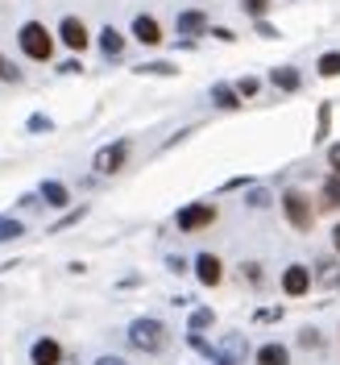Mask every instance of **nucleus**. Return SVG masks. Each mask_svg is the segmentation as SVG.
I'll list each match as a JSON object with an SVG mask.
<instances>
[{
  "label": "nucleus",
  "mask_w": 340,
  "mask_h": 365,
  "mask_svg": "<svg viewBox=\"0 0 340 365\" xmlns=\"http://www.w3.org/2000/svg\"><path fill=\"white\" fill-rule=\"evenodd\" d=\"M129 344L141 353H162L166 349V324L162 319H133L129 324Z\"/></svg>",
  "instance_id": "f257e3e1"
},
{
  "label": "nucleus",
  "mask_w": 340,
  "mask_h": 365,
  "mask_svg": "<svg viewBox=\"0 0 340 365\" xmlns=\"http://www.w3.org/2000/svg\"><path fill=\"white\" fill-rule=\"evenodd\" d=\"M17 38H21V50L29 54V58H38V63H50V54H54V38L46 34V25L25 21Z\"/></svg>",
  "instance_id": "f03ea898"
},
{
  "label": "nucleus",
  "mask_w": 340,
  "mask_h": 365,
  "mask_svg": "<svg viewBox=\"0 0 340 365\" xmlns=\"http://www.w3.org/2000/svg\"><path fill=\"white\" fill-rule=\"evenodd\" d=\"M282 212H287L291 228H299V232H307V228H311V220H316L311 195H303V191H287V195H282Z\"/></svg>",
  "instance_id": "7ed1b4c3"
},
{
  "label": "nucleus",
  "mask_w": 340,
  "mask_h": 365,
  "mask_svg": "<svg viewBox=\"0 0 340 365\" xmlns=\"http://www.w3.org/2000/svg\"><path fill=\"white\" fill-rule=\"evenodd\" d=\"M216 225V207L212 204H187L179 212V228L182 232H200V228H212Z\"/></svg>",
  "instance_id": "20e7f679"
},
{
  "label": "nucleus",
  "mask_w": 340,
  "mask_h": 365,
  "mask_svg": "<svg viewBox=\"0 0 340 365\" xmlns=\"http://www.w3.org/2000/svg\"><path fill=\"white\" fill-rule=\"evenodd\" d=\"M125 158H129V141H113V145H104V150H96V170L100 175H116L120 166H125Z\"/></svg>",
  "instance_id": "39448f33"
},
{
  "label": "nucleus",
  "mask_w": 340,
  "mask_h": 365,
  "mask_svg": "<svg viewBox=\"0 0 340 365\" xmlns=\"http://www.w3.org/2000/svg\"><path fill=\"white\" fill-rule=\"evenodd\" d=\"M282 291H287V295H307V291H311V270H307V266H287V270H282Z\"/></svg>",
  "instance_id": "423d86ee"
},
{
  "label": "nucleus",
  "mask_w": 340,
  "mask_h": 365,
  "mask_svg": "<svg viewBox=\"0 0 340 365\" xmlns=\"http://www.w3.org/2000/svg\"><path fill=\"white\" fill-rule=\"evenodd\" d=\"M195 278H200L204 287H216V282L225 278V266H220V257H216V253H200V257H195Z\"/></svg>",
  "instance_id": "0eeeda50"
},
{
  "label": "nucleus",
  "mask_w": 340,
  "mask_h": 365,
  "mask_svg": "<svg viewBox=\"0 0 340 365\" xmlns=\"http://www.w3.org/2000/svg\"><path fill=\"white\" fill-rule=\"evenodd\" d=\"M58 38H63L71 50H88V25L79 21V17H63V25H58Z\"/></svg>",
  "instance_id": "6e6552de"
},
{
  "label": "nucleus",
  "mask_w": 340,
  "mask_h": 365,
  "mask_svg": "<svg viewBox=\"0 0 340 365\" xmlns=\"http://www.w3.org/2000/svg\"><path fill=\"white\" fill-rule=\"evenodd\" d=\"M29 361L34 365H58L63 361V349H58V341L42 336V341H34V349H29Z\"/></svg>",
  "instance_id": "1a4fd4ad"
},
{
  "label": "nucleus",
  "mask_w": 340,
  "mask_h": 365,
  "mask_svg": "<svg viewBox=\"0 0 340 365\" xmlns=\"http://www.w3.org/2000/svg\"><path fill=\"white\" fill-rule=\"evenodd\" d=\"M216 357L241 365V361H245V336H241V332H228L225 341H220V349H216Z\"/></svg>",
  "instance_id": "9d476101"
},
{
  "label": "nucleus",
  "mask_w": 340,
  "mask_h": 365,
  "mask_svg": "<svg viewBox=\"0 0 340 365\" xmlns=\"http://www.w3.org/2000/svg\"><path fill=\"white\" fill-rule=\"evenodd\" d=\"M133 38H137V42H145V46H158L162 42L158 21H154V17H145V13H141V17H133Z\"/></svg>",
  "instance_id": "9b49d317"
},
{
  "label": "nucleus",
  "mask_w": 340,
  "mask_h": 365,
  "mask_svg": "<svg viewBox=\"0 0 340 365\" xmlns=\"http://www.w3.org/2000/svg\"><path fill=\"white\" fill-rule=\"evenodd\" d=\"M270 83H274L278 91H299L303 75H299L295 67H274V71H270Z\"/></svg>",
  "instance_id": "f8f14e48"
},
{
  "label": "nucleus",
  "mask_w": 340,
  "mask_h": 365,
  "mask_svg": "<svg viewBox=\"0 0 340 365\" xmlns=\"http://www.w3.org/2000/svg\"><path fill=\"white\" fill-rule=\"evenodd\" d=\"M212 104L225 108V113H232V108H241V91L228 88V83H216V88H212Z\"/></svg>",
  "instance_id": "ddd939ff"
},
{
  "label": "nucleus",
  "mask_w": 340,
  "mask_h": 365,
  "mask_svg": "<svg viewBox=\"0 0 340 365\" xmlns=\"http://www.w3.org/2000/svg\"><path fill=\"white\" fill-rule=\"evenodd\" d=\"M38 195H42V200H46L50 207H67V204H71V191L63 187V182H54V179H46Z\"/></svg>",
  "instance_id": "4468645a"
},
{
  "label": "nucleus",
  "mask_w": 340,
  "mask_h": 365,
  "mask_svg": "<svg viewBox=\"0 0 340 365\" xmlns=\"http://www.w3.org/2000/svg\"><path fill=\"white\" fill-rule=\"evenodd\" d=\"M182 29V38H191V34H200V29H207V17L200 13V9H187V13H179V21H175Z\"/></svg>",
  "instance_id": "2eb2a0df"
},
{
  "label": "nucleus",
  "mask_w": 340,
  "mask_h": 365,
  "mask_svg": "<svg viewBox=\"0 0 340 365\" xmlns=\"http://www.w3.org/2000/svg\"><path fill=\"white\" fill-rule=\"evenodd\" d=\"M100 50H104V58H120V54H125V38L116 34L113 25L100 34Z\"/></svg>",
  "instance_id": "dca6fc26"
},
{
  "label": "nucleus",
  "mask_w": 340,
  "mask_h": 365,
  "mask_svg": "<svg viewBox=\"0 0 340 365\" xmlns=\"http://www.w3.org/2000/svg\"><path fill=\"white\" fill-rule=\"evenodd\" d=\"M257 365H291V353L282 344H262L257 349Z\"/></svg>",
  "instance_id": "f3484780"
},
{
  "label": "nucleus",
  "mask_w": 340,
  "mask_h": 365,
  "mask_svg": "<svg viewBox=\"0 0 340 365\" xmlns=\"http://www.w3.org/2000/svg\"><path fill=\"white\" fill-rule=\"evenodd\" d=\"M316 71L324 75V79H336V75H340V50H328V54H319Z\"/></svg>",
  "instance_id": "a211bd4d"
},
{
  "label": "nucleus",
  "mask_w": 340,
  "mask_h": 365,
  "mask_svg": "<svg viewBox=\"0 0 340 365\" xmlns=\"http://www.w3.org/2000/svg\"><path fill=\"white\" fill-rule=\"evenodd\" d=\"M212 324H216L212 307H195V312H191V324H187V328H191V332H207Z\"/></svg>",
  "instance_id": "6ab92c4d"
},
{
  "label": "nucleus",
  "mask_w": 340,
  "mask_h": 365,
  "mask_svg": "<svg viewBox=\"0 0 340 365\" xmlns=\"http://www.w3.org/2000/svg\"><path fill=\"white\" fill-rule=\"evenodd\" d=\"M324 207H340V175H332V179H324V200H319Z\"/></svg>",
  "instance_id": "aec40b11"
},
{
  "label": "nucleus",
  "mask_w": 340,
  "mask_h": 365,
  "mask_svg": "<svg viewBox=\"0 0 340 365\" xmlns=\"http://www.w3.org/2000/svg\"><path fill=\"white\" fill-rule=\"evenodd\" d=\"M328 129H332V104H319V113H316V141H324Z\"/></svg>",
  "instance_id": "412c9836"
},
{
  "label": "nucleus",
  "mask_w": 340,
  "mask_h": 365,
  "mask_svg": "<svg viewBox=\"0 0 340 365\" xmlns=\"http://www.w3.org/2000/svg\"><path fill=\"white\" fill-rule=\"evenodd\" d=\"M25 228H21V220H13V216H0V241H17Z\"/></svg>",
  "instance_id": "4be33fe9"
},
{
  "label": "nucleus",
  "mask_w": 340,
  "mask_h": 365,
  "mask_svg": "<svg viewBox=\"0 0 340 365\" xmlns=\"http://www.w3.org/2000/svg\"><path fill=\"white\" fill-rule=\"evenodd\" d=\"M0 83H21V67H17V63H9L4 54H0Z\"/></svg>",
  "instance_id": "5701e85b"
},
{
  "label": "nucleus",
  "mask_w": 340,
  "mask_h": 365,
  "mask_svg": "<svg viewBox=\"0 0 340 365\" xmlns=\"http://www.w3.org/2000/svg\"><path fill=\"white\" fill-rule=\"evenodd\" d=\"M137 75H179V67L175 63H141Z\"/></svg>",
  "instance_id": "b1692460"
},
{
  "label": "nucleus",
  "mask_w": 340,
  "mask_h": 365,
  "mask_svg": "<svg viewBox=\"0 0 340 365\" xmlns=\"http://www.w3.org/2000/svg\"><path fill=\"white\" fill-rule=\"evenodd\" d=\"M237 91H241V100H249V96L262 91V79L257 75H245V79H237Z\"/></svg>",
  "instance_id": "393cba45"
},
{
  "label": "nucleus",
  "mask_w": 340,
  "mask_h": 365,
  "mask_svg": "<svg viewBox=\"0 0 340 365\" xmlns=\"http://www.w3.org/2000/svg\"><path fill=\"white\" fill-rule=\"evenodd\" d=\"M83 216H88V207H71L67 216H63V220H58V225H54V232H63V228L79 225V220H83Z\"/></svg>",
  "instance_id": "a878e982"
},
{
  "label": "nucleus",
  "mask_w": 340,
  "mask_h": 365,
  "mask_svg": "<svg viewBox=\"0 0 340 365\" xmlns=\"http://www.w3.org/2000/svg\"><path fill=\"white\" fill-rule=\"evenodd\" d=\"M50 129H54V120H50V116H42V113L29 116V133H50Z\"/></svg>",
  "instance_id": "bb28decb"
},
{
  "label": "nucleus",
  "mask_w": 340,
  "mask_h": 365,
  "mask_svg": "<svg viewBox=\"0 0 340 365\" xmlns=\"http://www.w3.org/2000/svg\"><path fill=\"white\" fill-rule=\"evenodd\" d=\"M299 344H303V349H324V336L311 332V328H303V332H299Z\"/></svg>",
  "instance_id": "cd10ccee"
},
{
  "label": "nucleus",
  "mask_w": 340,
  "mask_h": 365,
  "mask_svg": "<svg viewBox=\"0 0 340 365\" xmlns=\"http://www.w3.org/2000/svg\"><path fill=\"white\" fill-rule=\"evenodd\" d=\"M319 282H340V270H336V262H324V266H319Z\"/></svg>",
  "instance_id": "c85d7f7f"
},
{
  "label": "nucleus",
  "mask_w": 340,
  "mask_h": 365,
  "mask_svg": "<svg viewBox=\"0 0 340 365\" xmlns=\"http://www.w3.org/2000/svg\"><path fill=\"white\" fill-rule=\"evenodd\" d=\"M241 9H245L249 17H262V13L270 9V0H241Z\"/></svg>",
  "instance_id": "c756f323"
},
{
  "label": "nucleus",
  "mask_w": 340,
  "mask_h": 365,
  "mask_svg": "<svg viewBox=\"0 0 340 365\" xmlns=\"http://www.w3.org/2000/svg\"><path fill=\"white\" fill-rule=\"evenodd\" d=\"M245 204H249V207H266V204H270V195L257 187V191H249V195H245Z\"/></svg>",
  "instance_id": "7c9ffc66"
},
{
  "label": "nucleus",
  "mask_w": 340,
  "mask_h": 365,
  "mask_svg": "<svg viewBox=\"0 0 340 365\" xmlns=\"http://www.w3.org/2000/svg\"><path fill=\"white\" fill-rule=\"evenodd\" d=\"M257 324H270V319H282V312H278V307H266V312H257Z\"/></svg>",
  "instance_id": "2f4dec72"
},
{
  "label": "nucleus",
  "mask_w": 340,
  "mask_h": 365,
  "mask_svg": "<svg viewBox=\"0 0 340 365\" xmlns=\"http://www.w3.org/2000/svg\"><path fill=\"white\" fill-rule=\"evenodd\" d=\"M257 34H262V38H266V42H274V38H278V29H274L270 21H257Z\"/></svg>",
  "instance_id": "473e14b6"
},
{
  "label": "nucleus",
  "mask_w": 340,
  "mask_h": 365,
  "mask_svg": "<svg viewBox=\"0 0 340 365\" xmlns=\"http://www.w3.org/2000/svg\"><path fill=\"white\" fill-rule=\"evenodd\" d=\"M328 162H332V170L340 175V141H336V145H328Z\"/></svg>",
  "instance_id": "72a5a7b5"
},
{
  "label": "nucleus",
  "mask_w": 340,
  "mask_h": 365,
  "mask_svg": "<svg viewBox=\"0 0 340 365\" xmlns=\"http://www.w3.org/2000/svg\"><path fill=\"white\" fill-rule=\"evenodd\" d=\"M166 270H170V274H182V270H187V262H182V257H166Z\"/></svg>",
  "instance_id": "f704fd0d"
},
{
  "label": "nucleus",
  "mask_w": 340,
  "mask_h": 365,
  "mask_svg": "<svg viewBox=\"0 0 340 365\" xmlns=\"http://www.w3.org/2000/svg\"><path fill=\"white\" fill-rule=\"evenodd\" d=\"M245 278H253V282H262V266H253V262H249V266H245Z\"/></svg>",
  "instance_id": "c9c22d12"
},
{
  "label": "nucleus",
  "mask_w": 340,
  "mask_h": 365,
  "mask_svg": "<svg viewBox=\"0 0 340 365\" xmlns=\"http://www.w3.org/2000/svg\"><path fill=\"white\" fill-rule=\"evenodd\" d=\"M91 365H125V361H120V357H96Z\"/></svg>",
  "instance_id": "e433bc0d"
},
{
  "label": "nucleus",
  "mask_w": 340,
  "mask_h": 365,
  "mask_svg": "<svg viewBox=\"0 0 340 365\" xmlns=\"http://www.w3.org/2000/svg\"><path fill=\"white\" fill-rule=\"evenodd\" d=\"M332 245H336V253H340V225L332 228Z\"/></svg>",
  "instance_id": "4c0bfd02"
},
{
  "label": "nucleus",
  "mask_w": 340,
  "mask_h": 365,
  "mask_svg": "<svg viewBox=\"0 0 340 365\" xmlns=\"http://www.w3.org/2000/svg\"><path fill=\"white\" fill-rule=\"evenodd\" d=\"M216 365H232V361H225V357H216Z\"/></svg>",
  "instance_id": "58836bf2"
},
{
  "label": "nucleus",
  "mask_w": 340,
  "mask_h": 365,
  "mask_svg": "<svg viewBox=\"0 0 340 365\" xmlns=\"http://www.w3.org/2000/svg\"><path fill=\"white\" fill-rule=\"evenodd\" d=\"M336 287H340V282H336Z\"/></svg>",
  "instance_id": "ea45409f"
}]
</instances>
